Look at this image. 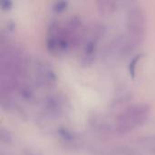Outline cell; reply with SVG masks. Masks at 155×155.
<instances>
[{
	"label": "cell",
	"mask_w": 155,
	"mask_h": 155,
	"mask_svg": "<svg viewBox=\"0 0 155 155\" xmlns=\"http://www.w3.org/2000/svg\"><path fill=\"white\" fill-rule=\"evenodd\" d=\"M13 1H10V0H4L1 2L0 4V6H1V9L2 10H9L12 8L13 6Z\"/></svg>",
	"instance_id": "9a60e30c"
},
{
	"label": "cell",
	"mask_w": 155,
	"mask_h": 155,
	"mask_svg": "<svg viewBox=\"0 0 155 155\" xmlns=\"http://www.w3.org/2000/svg\"><path fill=\"white\" fill-rule=\"evenodd\" d=\"M68 7V2L66 1H56L52 5V10L55 14H60L66 10Z\"/></svg>",
	"instance_id": "5bb4252c"
},
{
	"label": "cell",
	"mask_w": 155,
	"mask_h": 155,
	"mask_svg": "<svg viewBox=\"0 0 155 155\" xmlns=\"http://www.w3.org/2000/svg\"><path fill=\"white\" fill-rule=\"evenodd\" d=\"M57 134L64 143H74L76 140L75 134L65 127H59L57 129Z\"/></svg>",
	"instance_id": "9c48e42d"
},
{
	"label": "cell",
	"mask_w": 155,
	"mask_h": 155,
	"mask_svg": "<svg viewBox=\"0 0 155 155\" xmlns=\"http://www.w3.org/2000/svg\"><path fill=\"white\" fill-rule=\"evenodd\" d=\"M114 155H140L134 148L129 146H118L113 150Z\"/></svg>",
	"instance_id": "7c38bea8"
},
{
	"label": "cell",
	"mask_w": 155,
	"mask_h": 155,
	"mask_svg": "<svg viewBox=\"0 0 155 155\" xmlns=\"http://www.w3.org/2000/svg\"><path fill=\"white\" fill-rule=\"evenodd\" d=\"M136 142L140 144V146L155 154V136H141L137 138Z\"/></svg>",
	"instance_id": "ba28073f"
},
{
	"label": "cell",
	"mask_w": 155,
	"mask_h": 155,
	"mask_svg": "<svg viewBox=\"0 0 155 155\" xmlns=\"http://www.w3.org/2000/svg\"><path fill=\"white\" fill-rule=\"evenodd\" d=\"M97 43H98V40L90 38V37H88V39L85 41L84 45L83 52L79 60L80 64L83 66H90L94 63L95 57H96Z\"/></svg>",
	"instance_id": "5b68a950"
},
{
	"label": "cell",
	"mask_w": 155,
	"mask_h": 155,
	"mask_svg": "<svg viewBox=\"0 0 155 155\" xmlns=\"http://www.w3.org/2000/svg\"><path fill=\"white\" fill-rule=\"evenodd\" d=\"M134 98V94L133 93H131L130 91H124L122 93H120L117 96H115L113 101H112V106L115 107L118 105H122L124 104H126L128 102H130L131 100H133Z\"/></svg>",
	"instance_id": "30bf717a"
},
{
	"label": "cell",
	"mask_w": 155,
	"mask_h": 155,
	"mask_svg": "<svg viewBox=\"0 0 155 155\" xmlns=\"http://www.w3.org/2000/svg\"><path fill=\"white\" fill-rule=\"evenodd\" d=\"M144 54L143 53H139L137 54H135L129 62V65H128V71H129V74L130 76L134 79L136 76V68H137V64L140 63V61L144 57Z\"/></svg>",
	"instance_id": "8fae6325"
},
{
	"label": "cell",
	"mask_w": 155,
	"mask_h": 155,
	"mask_svg": "<svg viewBox=\"0 0 155 155\" xmlns=\"http://www.w3.org/2000/svg\"><path fill=\"white\" fill-rule=\"evenodd\" d=\"M35 84L43 88H53L57 83V76L54 69L42 61L35 64Z\"/></svg>",
	"instance_id": "3957f363"
},
{
	"label": "cell",
	"mask_w": 155,
	"mask_h": 155,
	"mask_svg": "<svg viewBox=\"0 0 155 155\" xmlns=\"http://www.w3.org/2000/svg\"><path fill=\"white\" fill-rule=\"evenodd\" d=\"M97 11L103 16H109L117 12L119 3L114 0H99L96 2Z\"/></svg>",
	"instance_id": "8992f818"
},
{
	"label": "cell",
	"mask_w": 155,
	"mask_h": 155,
	"mask_svg": "<svg viewBox=\"0 0 155 155\" xmlns=\"http://www.w3.org/2000/svg\"><path fill=\"white\" fill-rule=\"evenodd\" d=\"M126 27L128 35L138 44L143 42L147 27L145 10L136 3L131 4L126 12Z\"/></svg>",
	"instance_id": "7a4b0ae2"
},
{
	"label": "cell",
	"mask_w": 155,
	"mask_h": 155,
	"mask_svg": "<svg viewBox=\"0 0 155 155\" xmlns=\"http://www.w3.org/2000/svg\"><path fill=\"white\" fill-rule=\"evenodd\" d=\"M0 141L2 143L5 144H10L13 142L12 134L9 132V130L5 129V127L0 128Z\"/></svg>",
	"instance_id": "4fadbf2b"
},
{
	"label": "cell",
	"mask_w": 155,
	"mask_h": 155,
	"mask_svg": "<svg viewBox=\"0 0 155 155\" xmlns=\"http://www.w3.org/2000/svg\"><path fill=\"white\" fill-rule=\"evenodd\" d=\"M64 102L65 100L62 95L49 94L45 97L43 101V107L48 114L58 116L64 112Z\"/></svg>",
	"instance_id": "277c9868"
},
{
	"label": "cell",
	"mask_w": 155,
	"mask_h": 155,
	"mask_svg": "<svg viewBox=\"0 0 155 155\" xmlns=\"http://www.w3.org/2000/svg\"><path fill=\"white\" fill-rule=\"evenodd\" d=\"M151 114V106L146 103H137L126 106L115 117L114 134L124 135L143 125Z\"/></svg>",
	"instance_id": "6da1fadb"
},
{
	"label": "cell",
	"mask_w": 155,
	"mask_h": 155,
	"mask_svg": "<svg viewBox=\"0 0 155 155\" xmlns=\"http://www.w3.org/2000/svg\"><path fill=\"white\" fill-rule=\"evenodd\" d=\"M16 92L18 93L19 96L26 102H31L35 98V94H34L33 88L31 87V85L29 84H27L25 82H23V81L20 82V84L16 89Z\"/></svg>",
	"instance_id": "52a82bcc"
}]
</instances>
